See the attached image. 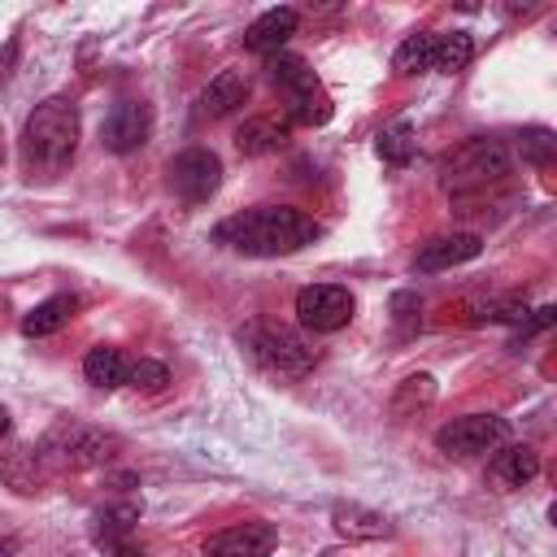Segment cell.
Listing matches in <instances>:
<instances>
[{
  "label": "cell",
  "mask_w": 557,
  "mask_h": 557,
  "mask_svg": "<svg viewBox=\"0 0 557 557\" xmlns=\"http://www.w3.org/2000/svg\"><path fill=\"white\" fill-rule=\"evenodd\" d=\"M0 557H13V544H0Z\"/></svg>",
  "instance_id": "obj_32"
},
{
  "label": "cell",
  "mask_w": 557,
  "mask_h": 557,
  "mask_svg": "<svg viewBox=\"0 0 557 557\" xmlns=\"http://www.w3.org/2000/svg\"><path fill=\"white\" fill-rule=\"evenodd\" d=\"M278 544V527L274 522H235V527H222L205 540V557H270Z\"/></svg>",
  "instance_id": "obj_11"
},
{
  "label": "cell",
  "mask_w": 557,
  "mask_h": 557,
  "mask_svg": "<svg viewBox=\"0 0 557 557\" xmlns=\"http://www.w3.org/2000/svg\"><path fill=\"white\" fill-rule=\"evenodd\" d=\"M235 339L244 344V352H248L261 370H270V374H278V379H305V374L318 366L313 344H309L296 326H283V322H270V318L244 322V326L235 331Z\"/></svg>",
  "instance_id": "obj_3"
},
{
  "label": "cell",
  "mask_w": 557,
  "mask_h": 557,
  "mask_svg": "<svg viewBox=\"0 0 557 557\" xmlns=\"http://www.w3.org/2000/svg\"><path fill=\"white\" fill-rule=\"evenodd\" d=\"M109 557H148V553H144V548H135V544L126 540V544H117V548H109Z\"/></svg>",
  "instance_id": "obj_30"
},
{
  "label": "cell",
  "mask_w": 557,
  "mask_h": 557,
  "mask_svg": "<svg viewBox=\"0 0 557 557\" xmlns=\"http://www.w3.org/2000/svg\"><path fill=\"white\" fill-rule=\"evenodd\" d=\"M322 235L318 218L292 205H252L213 226V239L239 257H292Z\"/></svg>",
  "instance_id": "obj_1"
},
{
  "label": "cell",
  "mask_w": 557,
  "mask_h": 557,
  "mask_svg": "<svg viewBox=\"0 0 557 557\" xmlns=\"http://www.w3.org/2000/svg\"><path fill=\"white\" fill-rule=\"evenodd\" d=\"M392 318H396L400 331H418L422 326V300H418V292H396L392 296Z\"/></svg>",
  "instance_id": "obj_27"
},
{
  "label": "cell",
  "mask_w": 557,
  "mask_h": 557,
  "mask_svg": "<svg viewBox=\"0 0 557 557\" xmlns=\"http://www.w3.org/2000/svg\"><path fill=\"white\" fill-rule=\"evenodd\" d=\"M553 318H557V309H553V305L535 309V318L527 313V322H522V335H531V331H544V326H553Z\"/></svg>",
  "instance_id": "obj_29"
},
{
  "label": "cell",
  "mask_w": 557,
  "mask_h": 557,
  "mask_svg": "<svg viewBox=\"0 0 557 557\" xmlns=\"http://www.w3.org/2000/svg\"><path fill=\"white\" fill-rule=\"evenodd\" d=\"M9 426H13V418H9V409L0 405V435H9Z\"/></svg>",
  "instance_id": "obj_31"
},
{
  "label": "cell",
  "mask_w": 557,
  "mask_h": 557,
  "mask_svg": "<svg viewBox=\"0 0 557 557\" xmlns=\"http://www.w3.org/2000/svg\"><path fill=\"white\" fill-rule=\"evenodd\" d=\"M78 313V296L74 292H57V296H48V300H39L26 318H22V335H30V339H44V335H52V331H61L70 318Z\"/></svg>",
  "instance_id": "obj_19"
},
{
  "label": "cell",
  "mask_w": 557,
  "mask_h": 557,
  "mask_svg": "<svg viewBox=\"0 0 557 557\" xmlns=\"http://www.w3.org/2000/svg\"><path fill=\"white\" fill-rule=\"evenodd\" d=\"M165 383H170V370H165L161 361H152V357H139V361H131V370H126V387L157 392V387H165Z\"/></svg>",
  "instance_id": "obj_26"
},
{
  "label": "cell",
  "mask_w": 557,
  "mask_h": 557,
  "mask_svg": "<svg viewBox=\"0 0 557 557\" xmlns=\"http://www.w3.org/2000/svg\"><path fill=\"white\" fill-rule=\"evenodd\" d=\"M117 448H122V440L113 431L61 418L57 426H48V435L35 448V457L48 470H96V466H109L117 457Z\"/></svg>",
  "instance_id": "obj_4"
},
{
  "label": "cell",
  "mask_w": 557,
  "mask_h": 557,
  "mask_svg": "<svg viewBox=\"0 0 557 557\" xmlns=\"http://www.w3.org/2000/svg\"><path fill=\"white\" fill-rule=\"evenodd\" d=\"M483 252V239L474 231H444V235H431L426 244H418L413 252V270L418 274H440V270H453V265H466Z\"/></svg>",
  "instance_id": "obj_12"
},
{
  "label": "cell",
  "mask_w": 557,
  "mask_h": 557,
  "mask_svg": "<svg viewBox=\"0 0 557 557\" xmlns=\"http://www.w3.org/2000/svg\"><path fill=\"white\" fill-rule=\"evenodd\" d=\"M331 527H335L339 540H387V535H396L392 518L370 509V505H361V500L331 505Z\"/></svg>",
  "instance_id": "obj_13"
},
{
  "label": "cell",
  "mask_w": 557,
  "mask_h": 557,
  "mask_svg": "<svg viewBox=\"0 0 557 557\" xmlns=\"http://www.w3.org/2000/svg\"><path fill=\"white\" fill-rule=\"evenodd\" d=\"M457 313H466L470 326H483V322H527V300L522 296H470L457 305Z\"/></svg>",
  "instance_id": "obj_18"
},
{
  "label": "cell",
  "mask_w": 557,
  "mask_h": 557,
  "mask_svg": "<svg viewBox=\"0 0 557 557\" xmlns=\"http://www.w3.org/2000/svg\"><path fill=\"white\" fill-rule=\"evenodd\" d=\"M170 187L183 205H205L222 187V161L213 148H187L170 161Z\"/></svg>",
  "instance_id": "obj_9"
},
{
  "label": "cell",
  "mask_w": 557,
  "mask_h": 557,
  "mask_svg": "<svg viewBox=\"0 0 557 557\" xmlns=\"http://www.w3.org/2000/svg\"><path fill=\"white\" fill-rule=\"evenodd\" d=\"M296 22H300V13L287 9V4L265 9V13L244 30V48H252V52H261V57H274V52H283V44L296 35Z\"/></svg>",
  "instance_id": "obj_14"
},
{
  "label": "cell",
  "mask_w": 557,
  "mask_h": 557,
  "mask_svg": "<svg viewBox=\"0 0 557 557\" xmlns=\"http://www.w3.org/2000/svg\"><path fill=\"white\" fill-rule=\"evenodd\" d=\"M78 131H83V122H78V109L70 100L52 96V100L35 104L26 126H22V157H26V165L39 170V174L65 170L74 161V152H78Z\"/></svg>",
  "instance_id": "obj_2"
},
{
  "label": "cell",
  "mask_w": 557,
  "mask_h": 557,
  "mask_svg": "<svg viewBox=\"0 0 557 557\" xmlns=\"http://www.w3.org/2000/svg\"><path fill=\"white\" fill-rule=\"evenodd\" d=\"M487 474H492L500 487H527V483L540 474V453H535L531 444H500V448H492Z\"/></svg>",
  "instance_id": "obj_16"
},
{
  "label": "cell",
  "mask_w": 557,
  "mask_h": 557,
  "mask_svg": "<svg viewBox=\"0 0 557 557\" xmlns=\"http://www.w3.org/2000/svg\"><path fill=\"white\" fill-rule=\"evenodd\" d=\"M374 152H379L387 165H409L413 152H418V131H413V122L400 117V122L383 126L379 139H374Z\"/></svg>",
  "instance_id": "obj_22"
},
{
  "label": "cell",
  "mask_w": 557,
  "mask_h": 557,
  "mask_svg": "<svg viewBox=\"0 0 557 557\" xmlns=\"http://www.w3.org/2000/svg\"><path fill=\"white\" fill-rule=\"evenodd\" d=\"M287 135H292V122H287V117L261 113V117H248V122L235 131V148H239L244 157H270V152H278V148H287Z\"/></svg>",
  "instance_id": "obj_17"
},
{
  "label": "cell",
  "mask_w": 557,
  "mask_h": 557,
  "mask_svg": "<svg viewBox=\"0 0 557 557\" xmlns=\"http://www.w3.org/2000/svg\"><path fill=\"white\" fill-rule=\"evenodd\" d=\"M474 61V39L470 30H431V70L440 74H457Z\"/></svg>",
  "instance_id": "obj_21"
},
{
  "label": "cell",
  "mask_w": 557,
  "mask_h": 557,
  "mask_svg": "<svg viewBox=\"0 0 557 557\" xmlns=\"http://www.w3.org/2000/svg\"><path fill=\"white\" fill-rule=\"evenodd\" d=\"M518 152H522L527 165L548 170V165H553V152H557V135H553L548 126H527V131L518 135Z\"/></svg>",
  "instance_id": "obj_25"
},
{
  "label": "cell",
  "mask_w": 557,
  "mask_h": 557,
  "mask_svg": "<svg viewBox=\"0 0 557 557\" xmlns=\"http://www.w3.org/2000/svg\"><path fill=\"white\" fill-rule=\"evenodd\" d=\"M135 522H139V509H135V505H117V509L96 513V544H104V548L126 544Z\"/></svg>",
  "instance_id": "obj_23"
},
{
  "label": "cell",
  "mask_w": 557,
  "mask_h": 557,
  "mask_svg": "<svg viewBox=\"0 0 557 557\" xmlns=\"http://www.w3.org/2000/svg\"><path fill=\"white\" fill-rule=\"evenodd\" d=\"M505 174H509V148H505L500 139L479 135V139L461 144V148L448 157V165H444V187L457 191V196H466V191H483L487 183H500Z\"/></svg>",
  "instance_id": "obj_6"
},
{
  "label": "cell",
  "mask_w": 557,
  "mask_h": 557,
  "mask_svg": "<svg viewBox=\"0 0 557 557\" xmlns=\"http://www.w3.org/2000/svg\"><path fill=\"white\" fill-rule=\"evenodd\" d=\"M392 70H396L400 78L431 70V30H422V35H409V39H405V44L392 52Z\"/></svg>",
  "instance_id": "obj_24"
},
{
  "label": "cell",
  "mask_w": 557,
  "mask_h": 557,
  "mask_svg": "<svg viewBox=\"0 0 557 557\" xmlns=\"http://www.w3.org/2000/svg\"><path fill=\"white\" fill-rule=\"evenodd\" d=\"M152 126H157V113L148 100H117L100 126V144L117 157H131L152 139Z\"/></svg>",
  "instance_id": "obj_10"
},
{
  "label": "cell",
  "mask_w": 557,
  "mask_h": 557,
  "mask_svg": "<svg viewBox=\"0 0 557 557\" xmlns=\"http://www.w3.org/2000/svg\"><path fill=\"white\" fill-rule=\"evenodd\" d=\"M509 440V422L496 413H461L435 431V448L448 457H479Z\"/></svg>",
  "instance_id": "obj_7"
},
{
  "label": "cell",
  "mask_w": 557,
  "mask_h": 557,
  "mask_svg": "<svg viewBox=\"0 0 557 557\" xmlns=\"http://www.w3.org/2000/svg\"><path fill=\"white\" fill-rule=\"evenodd\" d=\"M405 400L431 405V400H435V379H431V374H409V379L400 383V392H396V409H400Z\"/></svg>",
  "instance_id": "obj_28"
},
{
  "label": "cell",
  "mask_w": 557,
  "mask_h": 557,
  "mask_svg": "<svg viewBox=\"0 0 557 557\" xmlns=\"http://www.w3.org/2000/svg\"><path fill=\"white\" fill-rule=\"evenodd\" d=\"M352 309H357V300L339 283H313V287L296 292V318H300L305 331H318V335H331V331L348 326Z\"/></svg>",
  "instance_id": "obj_8"
},
{
  "label": "cell",
  "mask_w": 557,
  "mask_h": 557,
  "mask_svg": "<svg viewBox=\"0 0 557 557\" xmlns=\"http://www.w3.org/2000/svg\"><path fill=\"white\" fill-rule=\"evenodd\" d=\"M244 100H248V74L244 70H218L209 78V87L196 96V113L200 117H226Z\"/></svg>",
  "instance_id": "obj_15"
},
{
  "label": "cell",
  "mask_w": 557,
  "mask_h": 557,
  "mask_svg": "<svg viewBox=\"0 0 557 557\" xmlns=\"http://www.w3.org/2000/svg\"><path fill=\"white\" fill-rule=\"evenodd\" d=\"M265 70H270V83L278 87L283 104H287V122H300V126H322L331 122V96L322 91L318 74L309 70L305 57L296 52H274L265 57Z\"/></svg>",
  "instance_id": "obj_5"
},
{
  "label": "cell",
  "mask_w": 557,
  "mask_h": 557,
  "mask_svg": "<svg viewBox=\"0 0 557 557\" xmlns=\"http://www.w3.org/2000/svg\"><path fill=\"white\" fill-rule=\"evenodd\" d=\"M126 370H131V357H126L122 348H113V344H96V348H87V357H83L87 383H91V387H104V392L126 387Z\"/></svg>",
  "instance_id": "obj_20"
}]
</instances>
